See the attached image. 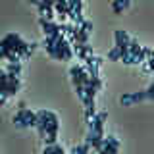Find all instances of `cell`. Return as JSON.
<instances>
[{
    "label": "cell",
    "instance_id": "cell-5",
    "mask_svg": "<svg viewBox=\"0 0 154 154\" xmlns=\"http://www.w3.org/2000/svg\"><path fill=\"white\" fill-rule=\"evenodd\" d=\"M96 152H102V154H116L119 150V144H112V143H106L102 141V144H100L98 148H94Z\"/></svg>",
    "mask_w": 154,
    "mask_h": 154
},
{
    "label": "cell",
    "instance_id": "cell-2",
    "mask_svg": "<svg viewBox=\"0 0 154 154\" xmlns=\"http://www.w3.org/2000/svg\"><path fill=\"white\" fill-rule=\"evenodd\" d=\"M146 98V91H139V93H131V94H123L122 98H119V102L123 106L127 104H135V102H141V100Z\"/></svg>",
    "mask_w": 154,
    "mask_h": 154
},
{
    "label": "cell",
    "instance_id": "cell-16",
    "mask_svg": "<svg viewBox=\"0 0 154 154\" xmlns=\"http://www.w3.org/2000/svg\"><path fill=\"white\" fill-rule=\"evenodd\" d=\"M141 48H143V46H139V42H137V41H131V42H129V52H131L133 56H135V54H139V52H141Z\"/></svg>",
    "mask_w": 154,
    "mask_h": 154
},
{
    "label": "cell",
    "instance_id": "cell-12",
    "mask_svg": "<svg viewBox=\"0 0 154 154\" xmlns=\"http://www.w3.org/2000/svg\"><path fill=\"white\" fill-rule=\"evenodd\" d=\"M94 114H96V106H94V100H93V102H89V104L85 106V118L91 119Z\"/></svg>",
    "mask_w": 154,
    "mask_h": 154
},
{
    "label": "cell",
    "instance_id": "cell-8",
    "mask_svg": "<svg viewBox=\"0 0 154 154\" xmlns=\"http://www.w3.org/2000/svg\"><path fill=\"white\" fill-rule=\"evenodd\" d=\"M91 148H93V146H91L89 143H85V144H75V146L71 148V152H73V154H89Z\"/></svg>",
    "mask_w": 154,
    "mask_h": 154
},
{
    "label": "cell",
    "instance_id": "cell-15",
    "mask_svg": "<svg viewBox=\"0 0 154 154\" xmlns=\"http://www.w3.org/2000/svg\"><path fill=\"white\" fill-rule=\"evenodd\" d=\"M108 58H110V60H114V62H116V60H122V52L118 50V46H114L112 50L108 52Z\"/></svg>",
    "mask_w": 154,
    "mask_h": 154
},
{
    "label": "cell",
    "instance_id": "cell-6",
    "mask_svg": "<svg viewBox=\"0 0 154 154\" xmlns=\"http://www.w3.org/2000/svg\"><path fill=\"white\" fill-rule=\"evenodd\" d=\"M42 152H45V154H52V152L64 154V146H60V144H56V143H48V144H45Z\"/></svg>",
    "mask_w": 154,
    "mask_h": 154
},
{
    "label": "cell",
    "instance_id": "cell-18",
    "mask_svg": "<svg viewBox=\"0 0 154 154\" xmlns=\"http://www.w3.org/2000/svg\"><path fill=\"white\" fill-rule=\"evenodd\" d=\"M54 12H56L54 8H46L45 12H42V16H45L46 19H52V17H54Z\"/></svg>",
    "mask_w": 154,
    "mask_h": 154
},
{
    "label": "cell",
    "instance_id": "cell-21",
    "mask_svg": "<svg viewBox=\"0 0 154 154\" xmlns=\"http://www.w3.org/2000/svg\"><path fill=\"white\" fill-rule=\"evenodd\" d=\"M4 104H6V96H2V94H0V108H2Z\"/></svg>",
    "mask_w": 154,
    "mask_h": 154
},
{
    "label": "cell",
    "instance_id": "cell-22",
    "mask_svg": "<svg viewBox=\"0 0 154 154\" xmlns=\"http://www.w3.org/2000/svg\"><path fill=\"white\" fill-rule=\"evenodd\" d=\"M29 2H31V4H35V6H38V4H41V0H29Z\"/></svg>",
    "mask_w": 154,
    "mask_h": 154
},
{
    "label": "cell",
    "instance_id": "cell-9",
    "mask_svg": "<svg viewBox=\"0 0 154 154\" xmlns=\"http://www.w3.org/2000/svg\"><path fill=\"white\" fill-rule=\"evenodd\" d=\"M37 116H41V118H45L46 122H58V116L54 112H50V110H38Z\"/></svg>",
    "mask_w": 154,
    "mask_h": 154
},
{
    "label": "cell",
    "instance_id": "cell-7",
    "mask_svg": "<svg viewBox=\"0 0 154 154\" xmlns=\"http://www.w3.org/2000/svg\"><path fill=\"white\" fill-rule=\"evenodd\" d=\"M131 2H133V0H116V2L112 4V8H114V12H116V14H122Z\"/></svg>",
    "mask_w": 154,
    "mask_h": 154
},
{
    "label": "cell",
    "instance_id": "cell-10",
    "mask_svg": "<svg viewBox=\"0 0 154 154\" xmlns=\"http://www.w3.org/2000/svg\"><path fill=\"white\" fill-rule=\"evenodd\" d=\"M45 48H46V52H48V54H50L52 58H56V60H62V54L56 50L54 42H45Z\"/></svg>",
    "mask_w": 154,
    "mask_h": 154
},
{
    "label": "cell",
    "instance_id": "cell-20",
    "mask_svg": "<svg viewBox=\"0 0 154 154\" xmlns=\"http://www.w3.org/2000/svg\"><path fill=\"white\" fill-rule=\"evenodd\" d=\"M4 81H8V71L0 69V83H4Z\"/></svg>",
    "mask_w": 154,
    "mask_h": 154
},
{
    "label": "cell",
    "instance_id": "cell-17",
    "mask_svg": "<svg viewBox=\"0 0 154 154\" xmlns=\"http://www.w3.org/2000/svg\"><path fill=\"white\" fill-rule=\"evenodd\" d=\"M79 27H81V29H85L87 33H91V31H93V23H91V21H87V19H83V21L79 23Z\"/></svg>",
    "mask_w": 154,
    "mask_h": 154
},
{
    "label": "cell",
    "instance_id": "cell-14",
    "mask_svg": "<svg viewBox=\"0 0 154 154\" xmlns=\"http://www.w3.org/2000/svg\"><path fill=\"white\" fill-rule=\"evenodd\" d=\"M6 71H10V73H16V75H19L21 73V64H14V62H10L8 64V67H6Z\"/></svg>",
    "mask_w": 154,
    "mask_h": 154
},
{
    "label": "cell",
    "instance_id": "cell-3",
    "mask_svg": "<svg viewBox=\"0 0 154 154\" xmlns=\"http://www.w3.org/2000/svg\"><path fill=\"white\" fill-rule=\"evenodd\" d=\"M102 141H104V133L91 131V129H89V133H87V139H85V143H89L93 148H98L100 144H102Z\"/></svg>",
    "mask_w": 154,
    "mask_h": 154
},
{
    "label": "cell",
    "instance_id": "cell-19",
    "mask_svg": "<svg viewBox=\"0 0 154 154\" xmlns=\"http://www.w3.org/2000/svg\"><path fill=\"white\" fill-rule=\"evenodd\" d=\"M146 98L154 100V83H150V87H148V89H146Z\"/></svg>",
    "mask_w": 154,
    "mask_h": 154
},
{
    "label": "cell",
    "instance_id": "cell-13",
    "mask_svg": "<svg viewBox=\"0 0 154 154\" xmlns=\"http://www.w3.org/2000/svg\"><path fill=\"white\" fill-rule=\"evenodd\" d=\"M54 4H56V0H41V4H38L37 8H38V12L42 14L46 8H54Z\"/></svg>",
    "mask_w": 154,
    "mask_h": 154
},
{
    "label": "cell",
    "instance_id": "cell-4",
    "mask_svg": "<svg viewBox=\"0 0 154 154\" xmlns=\"http://www.w3.org/2000/svg\"><path fill=\"white\" fill-rule=\"evenodd\" d=\"M38 23H41V27H42V31H45V35H52L54 31H60V23H54L52 19L41 17V19H38Z\"/></svg>",
    "mask_w": 154,
    "mask_h": 154
},
{
    "label": "cell",
    "instance_id": "cell-1",
    "mask_svg": "<svg viewBox=\"0 0 154 154\" xmlns=\"http://www.w3.org/2000/svg\"><path fill=\"white\" fill-rule=\"evenodd\" d=\"M104 122H106V112H96L91 119H87L91 131H98V133H104Z\"/></svg>",
    "mask_w": 154,
    "mask_h": 154
},
{
    "label": "cell",
    "instance_id": "cell-11",
    "mask_svg": "<svg viewBox=\"0 0 154 154\" xmlns=\"http://www.w3.org/2000/svg\"><path fill=\"white\" fill-rule=\"evenodd\" d=\"M77 42H89V33H87L85 29H81L79 25H77Z\"/></svg>",
    "mask_w": 154,
    "mask_h": 154
}]
</instances>
